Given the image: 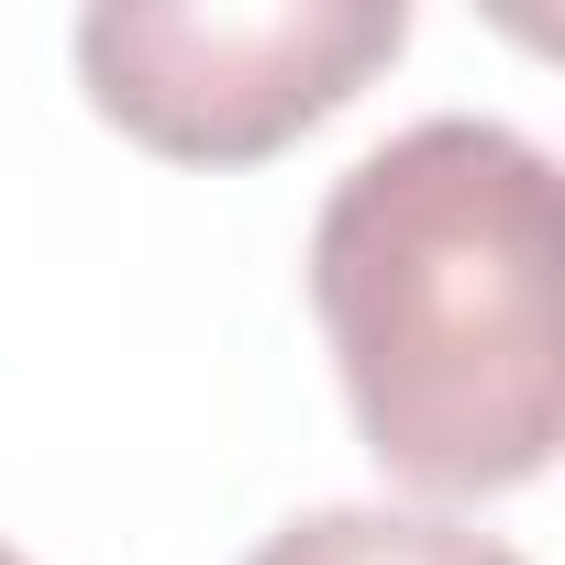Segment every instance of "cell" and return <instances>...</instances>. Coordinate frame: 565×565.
I'll use <instances>...</instances> for the list:
<instances>
[{
  "instance_id": "1",
  "label": "cell",
  "mask_w": 565,
  "mask_h": 565,
  "mask_svg": "<svg viewBox=\"0 0 565 565\" xmlns=\"http://www.w3.org/2000/svg\"><path fill=\"white\" fill-rule=\"evenodd\" d=\"M311 311L344 411L399 488H532L565 444L554 156L477 111L388 134L311 222Z\"/></svg>"
},
{
  "instance_id": "3",
  "label": "cell",
  "mask_w": 565,
  "mask_h": 565,
  "mask_svg": "<svg viewBox=\"0 0 565 565\" xmlns=\"http://www.w3.org/2000/svg\"><path fill=\"white\" fill-rule=\"evenodd\" d=\"M244 565H521V554L444 510H311L289 532H266Z\"/></svg>"
},
{
  "instance_id": "2",
  "label": "cell",
  "mask_w": 565,
  "mask_h": 565,
  "mask_svg": "<svg viewBox=\"0 0 565 565\" xmlns=\"http://www.w3.org/2000/svg\"><path fill=\"white\" fill-rule=\"evenodd\" d=\"M399 0H100L78 12V78L111 134L167 167H266L399 67Z\"/></svg>"
},
{
  "instance_id": "4",
  "label": "cell",
  "mask_w": 565,
  "mask_h": 565,
  "mask_svg": "<svg viewBox=\"0 0 565 565\" xmlns=\"http://www.w3.org/2000/svg\"><path fill=\"white\" fill-rule=\"evenodd\" d=\"M0 565H23V554H12V543H0Z\"/></svg>"
}]
</instances>
